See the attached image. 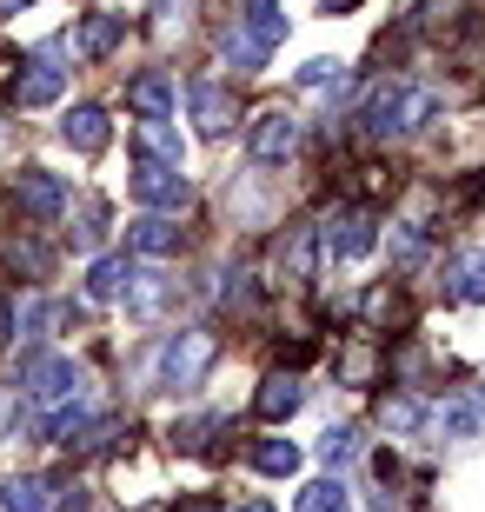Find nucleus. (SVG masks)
Here are the masks:
<instances>
[{"label":"nucleus","instance_id":"nucleus-16","mask_svg":"<svg viewBox=\"0 0 485 512\" xmlns=\"http://www.w3.org/2000/svg\"><path fill=\"white\" fill-rule=\"evenodd\" d=\"M127 280H133V260L127 253H107V260H94V273H87V293H94V300H120Z\"/></svg>","mask_w":485,"mask_h":512},{"label":"nucleus","instance_id":"nucleus-7","mask_svg":"<svg viewBox=\"0 0 485 512\" xmlns=\"http://www.w3.org/2000/svg\"><path fill=\"white\" fill-rule=\"evenodd\" d=\"M14 200L27 213H34V220H54L60 207H67V187H60L54 173L47 167H20V180H14Z\"/></svg>","mask_w":485,"mask_h":512},{"label":"nucleus","instance_id":"nucleus-29","mask_svg":"<svg viewBox=\"0 0 485 512\" xmlns=\"http://www.w3.org/2000/svg\"><path fill=\"white\" fill-rule=\"evenodd\" d=\"M240 512H273V506H266V499H253V506H240Z\"/></svg>","mask_w":485,"mask_h":512},{"label":"nucleus","instance_id":"nucleus-15","mask_svg":"<svg viewBox=\"0 0 485 512\" xmlns=\"http://www.w3.org/2000/svg\"><path fill=\"white\" fill-rule=\"evenodd\" d=\"M299 399H306V386H299L293 373H273V380L260 386V419H293Z\"/></svg>","mask_w":485,"mask_h":512},{"label":"nucleus","instance_id":"nucleus-14","mask_svg":"<svg viewBox=\"0 0 485 512\" xmlns=\"http://www.w3.org/2000/svg\"><path fill=\"white\" fill-rule=\"evenodd\" d=\"M120 40H127V14H94L87 27H80V54H87V60H107Z\"/></svg>","mask_w":485,"mask_h":512},{"label":"nucleus","instance_id":"nucleus-11","mask_svg":"<svg viewBox=\"0 0 485 512\" xmlns=\"http://www.w3.org/2000/svg\"><path fill=\"white\" fill-rule=\"evenodd\" d=\"M240 34L260 47V54H273L286 40V14H280V0H246L240 7Z\"/></svg>","mask_w":485,"mask_h":512},{"label":"nucleus","instance_id":"nucleus-5","mask_svg":"<svg viewBox=\"0 0 485 512\" xmlns=\"http://www.w3.org/2000/svg\"><path fill=\"white\" fill-rule=\"evenodd\" d=\"M246 147H253V160H266V167H280L286 153L299 147V120L273 107V114H260V120H253V133H246Z\"/></svg>","mask_w":485,"mask_h":512},{"label":"nucleus","instance_id":"nucleus-26","mask_svg":"<svg viewBox=\"0 0 485 512\" xmlns=\"http://www.w3.org/2000/svg\"><path fill=\"white\" fill-rule=\"evenodd\" d=\"M392 247H399V260H419V253H426V233H419V227H399V233H392Z\"/></svg>","mask_w":485,"mask_h":512},{"label":"nucleus","instance_id":"nucleus-17","mask_svg":"<svg viewBox=\"0 0 485 512\" xmlns=\"http://www.w3.org/2000/svg\"><path fill=\"white\" fill-rule=\"evenodd\" d=\"M293 512H353V493H346L339 479H313V486H299Z\"/></svg>","mask_w":485,"mask_h":512},{"label":"nucleus","instance_id":"nucleus-23","mask_svg":"<svg viewBox=\"0 0 485 512\" xmlns=\"http://www.w3.org/2000/svg\"><path fill=\"white\" fill-rule=\"evenodd\" d=\"M452 300H485V260H466L452 273Z\"/></svg>","mask_w":485,"mask_h":512},{"label":"nucleus","instance_id":"nucleus-25","mask_svg":"<svg viewBox=\"0 0 485 512\" xmlns=\"http://www.w3.org/2000/svg\"><path fill=\"white\" fill-rule=\"evenodd\" d=\"M386 426L412 433V426H419V399H386Z\"/></svg>","mask_w":485,"mask_h":512},{"label":"nucleus","instance_id":"nucleus-22","mask_svg":"<svg viewBox=\"0 0 485 512\" xmlns=\"http://www.w3.org/2000/svg\"><path fill=\"white\" fill-rule=\"evenodd\" d=\"M319 459H326V466H346V459H359V433H353V426H333V433L319 439Z\"/></svg>","mask_w":485,"mask_h":512},{"label":"nucleus","instance_id":"nucleus-18","mask_svg":"<svg viewBox=\"0 0 485 512\" xmlns=\"http://www.w3.org/2000/svg\"><path fill=\"white\" fill-rule=\"evenodd\" d=\"M253 466L273 473V479H293L299 473V446L293 439H260V446H253Z\"/></svg>","mask_w":485,"mask_h":512},{"label":"nucleus","instance_id":"nucleus-21","mask_svg":"<svg viewBox=\"0 0 485 512\" xmlns=\"http://www.w3.org/2000/svg\"><path fill=\"white\" fill-rule=\"evenodd\" d=\"M479 413H485V399L472 393V399H459V406H446V413H439V426H446L452 439H466L472 426H479Z\"/></svg>","mask_w":485,"mask_h":512},{"label":"nucleus","instance_id":"nucleus-2","mask_svg":"<svg viewBox=\"0 0 485 512\" xmlns=\"http://www.w3.org/2000/svg\"><path fill=\"white\" fill-rule=\"evenodd\" d=\"M127 193H133V200H140L147 213H180V207L193 200L187 173L173 167V160H147V153L133 160V173H127Z\"/></svg>","mask_w":485,"mask_h":512},{"label":"nucleus","instance_id":"nucleus-27","mask_svg":"<svg viewBox=\"0 0 485 512\" xmlns=\"http://www.w3.org/2000/svg\"><path fill=\"white\" fill-rule=\"evenodd\" d=\"M7 333H14V313H7V300H0V340H7Z\"/></svg>","mask_w":485,"mask_h":512},{"label":"nucleus","instance_id":"nucleus-8","mask_svg":"<svg viewBox=\"0 0 485 512\" xmlns=\"http://www.w3.org/2000/svg\"><path fill=\"white\" fill-rule=\"evenodd\" d=\"M27 393H34L40 406L74 399V393H80V366H74V360H34V366H27Z\"/></svg>","mask_w":485,"mask_h":512},{"label":"nucleus","instance_id":"nucleus-30","mask_svg":"<svg viewBox=\"0 0 485 512\" xmlns=\"http://www.w3.org/2000/svg\"><path fill=\"white\" fill-rule=\"evenodd\" d=\"M14 7H27V0H0V14H14Z\"/></svg>","mask_w":485,"mask_h":512},{"label":"nucleus","instance_id":"nucleus-6","mask_svg":"<svg viewBox=\"0 0 485 512\" xmlns=\"http://www.w3.org/2000/svg\"><path fill=\"white\" fill-rule=\"evenodd\" d=\"M60 87H67V67H54V54H34L14 80V100L20 107H47V100H60Z\"/></svg>","mask_w":485,"mask_h":512},{"label":"nucleus","instance_id":"nucleus-3","mask_svg":"<svg viewBox=\"0 0 485 512\" xmlns=\"http://www.w3.org/2000/svg\"><path fill=\"white\" fill-rule=\"evenodd\" d=\"M220 360V340L206 333V326H187V333H173L167 340V353H160V386H200L206 380V366Z\"/></svg>","mask_w":485,"mask_h":512},{"label":"nucleus","instance_id":"nucleus-28","mask_svg":"<svg viewBox=\"0 0 485 512\" xmlns=\"http://www.w3.org/2000/svg\"><path fill=\"white\" fill-rule=\"evenodd\" d=\"M319 7H333V14H339V7H359V0H319Z\"/></svg>","mask_w":485,"mask_h":512},{"label":"nucleus","instance_id":"nucleus-24","mask_svg":"<svg viewBox=\"0 0 485 512\" xmlns=\"http://www.w3.org/2000/svg\"><path fill=\"white\" fill-rule=\"evenodd\" d=\"M339 74H346L339 60H306V67H299V87H333Z\"/></svg>","mask_w":485,"mask_h":512},{"label":"nucleus","instance_id":"nucleus-1","mask_svg":"<svg viewBox=\"0 0 485 512\" xmlns=\"http://www.w3.org/2000/svg\"><path fill=\"white\" fill-rule=\"evenodd\" d=\"M439 87H412V80H379L373 100H366V133L373 140H406V133H419L426 120H439Z\"/></svg>","mask_w":485,"mask_h":512},{"label":"nucleus","instance_id":"nucleus-4","mask_svg":"<svg viewBox=\"0 0 485 512\" xmlns=\"http://www.w3.org/2000/svg\"><path fill=\"white\" fill-rule=\"evenodd\" d=\"M319 240H326V260H359V253H373L379 240V220L366 207H339L326 227H319Z\"/></svg>","mask_w":485,"mask_h":512},{"label":"nucleus","instance_id":"nucleus-9","mask_svg":"<svg viewBox=\"0 0 485 512\" xmlns=\"http://www.w3.org/2000/svg\"><path fill=\"white\" fill-rule=\"evenodd\" d=\"M187 100H193V120H200V133H206V140H220V133L233 127V94H226L220 80H193V87H187Z\"/></svg>","mask_w":485,"mask_h":512},{"label":"nucleus","instance_id":"nucleus-31","mask_svg":"<svg viewBox=\"0 0 485 512\" xmlns=\"http://www.w3.org/2000/svg\"><path fill=\"white\" fill-rule=\"evenodd\" d=\"M187 512H206V506H187Z\"/></svg>","mask_w":485,"mask_h":512},{"label":"nucleus","instance_id":"nucleus-12","mask_svg":"<svg viewBox=\"0 0 485 512\" xmlns=\"http://www.w3.org/2000/svg\"><path fill=\"white\" fill-rule=\"evenodd\" d=\"M173 100H180V87H173L167 74H140V80L127 87V107H133L140 120H167V114H173Z\"/></svg>","mask_w":485,"mask_h":512},{"label":"nucleus","instance_id":"nucleus-10","mask_svg":"<svg viewBox=\"0 0 485 512\" xmlns=\"http://www.w3.org/2000/svg\"><path fill=\"white\" fill-rule=\"evenodd\" d=\"M127 240H133V253H147V260H167V253H180V240L187 233L173 227V213H140L127 227Z\"/></svg>","mask_w":485,"mask_h":512},{"label":"nucleus","instance_id":"nucleus-20","mask_svg":"<svg viewBox=\"0 0 485 512\" xmlns=\"http://www.w3.org/2000/svg\"><path fill=\"white\" fill-rule=\"evenodd\" d=\"M0 506H7V512H40V506H47V479H34V473L7 479V486H0Z\"/></svg>","mask_w":485,"mask_h":512},{"label":"nucleus","instance_id":"nucleus-13","mask_svg":"<svg viewBox=\"0 0 485 512\" xmlns=\"http://www.w3.org/2000/svg\"><path fill=\"white\" fill-rule=\"evenodd\" d=\"M60 140L80 147V153H100L107 147V114H100V107H74V114L60 120Z\"/></svg>","mask_w":485,"mask_h":512},{"label":"nucleus","instance_id":"nucleus-19","mask_svg":"<svg viewBox=\"0 0 485 512\" xmlns=\"http://www.w3.org/2000/svg\"><path fill=\"white\" fill-rule=\"evenodd\" d=\"M140 153H147V160H173V167H180V133L167 127V120H140Z\"/></svg>","mask_w":485,"mask_h":512}]
</instances>
